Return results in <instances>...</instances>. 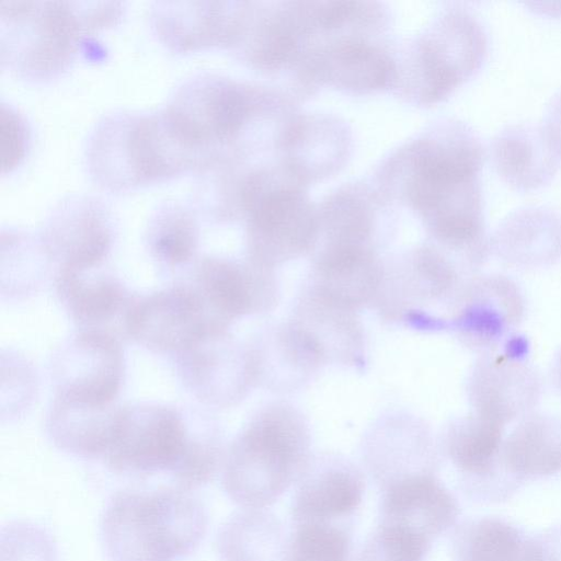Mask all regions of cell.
Instances as JSON below:
<instances>
[{"mask_svg":"<svg viewBox=\"0 0 561 561\" xmlns=\"http://www.w3.org/2000/svg\"><path fill=\"white\" fill-rule=\"evenodd\" d=\"M417 161L411 197L438 239L479 267L488 259L481 169L484 148L469 125L446 122Z\"/></svg>","mask_w":561,"mask_h":561,"instance_id":"cell-1","label":"cell"},{"mask_svg":"<svg viewBox=\"0 0 561 561\" xmlns=\"http://www.w3.org/2000/svg\"><path fill=\"white\" fill-rule=\"evenodd\" d=\"M206 529L202 502L175 485L119 491L100 520L108 561H180L201 543Z\"/></svg>","mask_w":561,"mask_h":561,"instance_id":"cell-2","label":"cell"},{"mask_svg":"<svg viewBox=\"0 0 561 561\" xmlns=\"http://www.w3.org/2000/svg\"><path fill=\"white\" fill-rule=\"evenodd\" d=\"M104 460L115 473L164 474L175 486L191 491L211 480L222 455L218 438L192 434L178 410L135 403L121 407L115 437Z\"/></svg>","mask_w":561,"mask_h":561,"instance_id":"cell-3","label":"cell"},{"mask_svg":"<svg viewBox=\"0 0 561 561\" xmlns=\"http://www.w3.org/2000/svg\"><path fill=\"white\" fill-rule=\"evenodd\" d=\"M85 161L95 183L122 192L198 170L208 158L183 142L160 110L102 117L88 138Z\"/></svg>","mask_w":561,"mask_h":561,"instance_id":"cell-4","label":"cell"},{"mask_svg":"<svg viewBox=\"0 0 561 561\" xmlns=\"http://www.w3.org/2000/svg\"><path fill=\"white\" fill-rule=\"evenodd\" d=\"M85 12L78 1H2V64L31 81L58 77L73 60L81 38L94 31Z\"/></svg>","mask_w":561,"mask_h":561,"instance_id":"cell-5","label":"cell"},{"mask_svg":"<svg viewBox=\"0 0 561 561\" xmlns=\"http://www.w3.org/2000/svg\"><path fill=\"white\" fill-rule=\"evenodd\" d=\"M308 451V436L296 422L254 421L222 460V490L240 508H268L293 489Z\"/></svg>","mask_w":561,"mask_h":561,"instance_id":"cell-6","label":"cell"},{"mask_svg":"<svg viewBox=\"0 0 561 561\" xmlns=\"http://www.w3.org/2000/svg\"><path fill=\"white\" fill-rule=\"evenodd\" d=\"M248 91L209 72L183 80L162 108L174 133L191 148L209 157L232 140L251 112Z\"/></svg>","mask_w":561,"mask_h":561,"instance_id":"cell-7","label":"cell"},{"mask_svg":"<svg viewBox=\"0 0 561 561\" xmlns=\"http://www.w3.org/2000/svg\"><path fill=\"white\" fill-rule=\"evenodd\" d=\"M124 369L122 345L115 335L79 330L51 357L55 399L112 404L122 387Z\"/></svg>","mask_w":561,"mask_h":561,"instance_id":"cell-8","label":"cell"},{"mask_svg":"<svg viewBox=\"0 0 561 561\" xmlns=\"http://www.w3.org/2000/svg\"><path fill=\"white\" fill-rule=\"evenodd\" d=\"M38 237L58 270L98 267L112 245L111 216L98 198L71 195L50 210Z\"/></svg>","mask_w":561,"mask_h":561,"instance_id":"cell-9","label":"cell"},{"mask_svg":"<svg viewBox=\"0 0 561 561\" xmlns=\"http://www.w3.org/2000/svg\"><path fill=\"white\" fill-rule=\"evenodd\" d=\"M175 356L184 386L208 405L226 407L236 402L254 374L251 356L227 330H206Z\"/></svg>","mask_w":561,"mask_h":561,"instance_id":"cell-10","label":"cell"},{"mask_svg":"<svg viewBox=\"0 0 561 561\" xmlns=\"http://www.w3.org/2000/svg\"><path fill=\"white\" fill-rule=\"evenodd\" d=\"M488 48V32L472 12L456 8L443 13L423 51L425 96L439 100L472 77Z\"/></svg>","mask_w":561,"mask_h":561,"instance_id":"cell-11","label":"cell"},{"mask_svg":"<svg viewBox=\"0 0 561 561\" xmlns=\"http://www.w3.org/2000/svg\"><path fill=\"white\" fill-rule=\"evenodd\" d=\"M213 329L196 291L178 285L133 302L126 334L156 353L176 355L206 330Z\"/></svg>","mask_w":561,"mask_h":561,"instance_id":"cell-12","label":"cell"},{"mask_svg":"<svg viewBox=\"0 0 561 561\" xmlns=\"http://www.w3.org/2000/svg\"><path fill=\"white\" fill-rule=\"evenodd\" d=\"M468 394L474 414L505 427L534 411L540 400L541 380L526 357L491 352L473 366Z\"/></svg>","mask_w":561,"mask_h":561,"instance_id":"cell-13","label":"cell"},{"mask_svg":"<svg viewBox=\"0 0 561 561\" xmlns=\"http://www.w3.org/2000/svg\"><path fill=\"white\" fill-rule=\"evenodd\" d=\"M364 493V476L350 460L333 455L309 458L293 486V525L340 523L359 507Z\"/></svg>","mask_w":561,"mask_h":561,"instance_id":"cell-14","label":"cell"},{"mask_svg":"<svg viewBox=\"0 0 561 561\" xmlns=\"http://www.w3.org/2000/svg\"><path fill=\"white\" fill-rule=\"evenodd\" d=\"M459 306L455 328L468 345L485 354L495 352L514 336L525 310L518 286L500 274L467 282Z\"/></svg>","mask_w":561,"mask_h":561,"instance_id":"cell-15","label":"cell"},{"mask_svg":"<svg viewBox=\"0 0 561 561\" xmlns=\"http://www.w3.org/2000/svg\"><path fill=\"white\" fill-rule=\"evenodd\" d=\"M240 10L236 3L221 1H156L149 22L165 47L185 53L230 44Z\"/></svg>","mask_w":561,"mask_h":561,"instance_id":"cell-16","label":"cell"},{"mask_svg":"<svg viewBox=\"0 0 561 561\" xmlns=\"http://www.w3.org/2000/svg\"><path fill=\"white\" fill-rule=\"evenodd\" d=\"M460 505L436 474L401 480L383 491L378 523L404 527L431 541L457 525Z\"/></svg>","mask_w":561,"mask_h":561,"instance_id":"cell-17","label":"cell"},{"mask_svg":"<svg viewBox=\"0 0 561 561\" xmlns=\"http://www.w3.org/2000/svg\"><path fill=\"white\" fill-rule=\"evenodd\" d=\"M490 251L517 267H541L561 259V211L526 205L507 214L490 237Z\"/></svg>","mask_w":561,"mask_h":561,"instance_id":"cell-18","label":"cell"},{"mask_svg":"<svg viewBox=\"0 0 561 561\" xmlns=\"http://www.w3.org/2000/svg\"><path fill=\"white\" fill-rule=\"evenodd\" d=\"M490 159L500 178L519 191L549 183L561 162L541 124L530 122L510 124L496 131L490 142Z\"/></svg>","mask_w":561,"mask_h":561,"instance_id":"cell-19","label":"cell"},{"mask_svg":"<svg viewBox=\"0 0 561 561\" xmlns=\"http://www.w3.org/2000/svg\"><path fill=\"white\" fill-rule=\"evenodd\" d=\"M98 267L58 270L55 277L58 300L80 330L110 333L106 325L118 318L125 322L126 330L134 300L116 277L95 271Z\"/></svg>","mask_w":561,"mask_h":561,"instance_id":"cell-20","label":"cell"},{"mask_svg":"<svg viewBox=\"0 0 561 561\" xmlns=\"http://www.w3.org/2000/svg\"><path fill=\"white\" fill-rule=\"evenodd\" d=\"M501 467L519 486L560 473L561 419L535 412L520 419L503 439Z\"/></svg>","mask_w":561,"mask_h":561,"instance_id":"cell-21","label":"cell"},{"mask_svg":"<svg viewBox=\"0 0 561 561\" xmlns=\"http://www.w3.org/2000/svg\"><path fill=\"white\" fill-rule=\"evenodd\" d=\"M121 407L55 399L46 428L60 450L82 458L105 457L111 448Z\"/></svg>","mask_w":561,"mask_h":561,"instance_id":"cell-22","label":"cell"},{"mask_svg":"<svg viewBox=\"0 0 561 561\" xmlns=\"http://www.w3.org/2000/svg\"><path fill=\"white\" fill-rule=\"evenodd\" d=\"M254 286L253 276L245 268L229 260L205 256L195 266L192 288L210 327L227 330L231 320L253 308Z\"/></svg>","mask_w":561,"mask_h":561,"instance_id":"cell-23","label":"cell"},{"mask_svg":"<svg viewBox=\"0 0 561 561\" xmlns=\"http://www.w3.org/2000/svg\"><path fill=\"white\" fill-rule=\"evenodd\" d=\"M451 535L454 561H530L531 535L506 518H468Z\"/></svg>","mask_w":561,"mask_h":561,"instance_id":"cell-24","label":"cell"},{"mask_svg":"<svg viewBox=\"0 0 561 561\" xmlns=\"http://www.w3.org/2000/svg\"><path fill=\"white\" fill-rule=\"evenodd\" d=\"M288 534L268 508H241L218 533L224 561H284Z\"/></svg>","mask_w":561,"mask_h":561,"instance_id":"cell-25","label":"cell"},{"mask_svg":"<svg viewBox=\"0 0 561 561\" xmlns=\"http://www.w3.org/2000/svg\"><path fill=\"white\" fill-rule=\"evenodd\" d=\"M198 226L192 211L175 201L160 203L148 221L150 253L168 266L187 263L198 245Z\"/></svg>","mask_w":561,"mask_h":561,"instance_id":"cell-26","label":"cell"},{"mask_svg":"<svg viewBox=\"0 0 561 561\" xmlns=\"http://www.w3.org/2000/svg\"><path fill=\"white\" fill-rule=\"evenodd\" d=\"M2 293L25 295L36 289L51 262L39 237L2 232Z\"/></svg>","mask_w":561,"mask_h":561,"instance_id":"cell-27","label":"cell"},{"mask_svg":"<svg viewBox=\"0 0 561 561\" xmlns=\"http://www.w3.org/2000/svg\"><path fill=\"white\" fill-rule=\"evenodd\" d=\"M284 561H355L352 535L341 523L294 524Z\"/></svg>","mask_w":561,"mask_h":561,"instance_id":"cell-28","label":"cell"},{"mask_svg":"<svg viewBox=\"0 0 561 561\" xmlns=\"http://www.w3.org/2000/svg\"><path fill=\"white\" fill-rule=\"evenodd\" d=\"M433 541L401 526L378 523L355 561H425Z\"/></svg>","mask_w":561,"mask_h":561,"instance_id":"cell-29","label":"cell"},{"mask_svg":"<svg viewBox=\"0 0 561 561\" xmlns=\"http://www.w3.org/2000/svg\"><path fill=\"white\" fill-rule=\"evenodd\" d=\"M331 66L334 78L358 88L380 85L389 72L387 60L373 48L360 44L339 47L332 56Z\"/></svg>","mask_w":561,"mask_h":561,"instance_id":"cell-30","label":"cell"},{"mask_svg":"<svg viewBox=\"0 0 561 561\" xmlns=\"http://www.w3.org/2000/svg\"><path fill=\"white\" fill-rule=\"evenodd\" d=\"M0 149L2 173L10 172L23 159L28 144L24 118L10 105L0 106Z\"/></svg>","mask_w":561,"mask_h":561,"instance_id":"cell-31","label":"cell"},{"mask_svg":"<svg viewBox=\"0 0 561 561\" xmlns=\"http://www.w3.org/2000/svg\"><path fill=\"white\" fill-rule=\"evenodd\" d=\"M530 561H561V524L531 535Z\"/></svg>","mask_w":561,"mask_h":561,"instance_id":"cell-32","label":"cell"},{"mask_svg":"<svg viewBox=\"0 0 561 561\" xmlns=\"http://www.w3.org/2000/svg\"><path fill=\"white\" fill-rule=\"evenodd\" d=\"M540 124L548 142L561 159V89L547 103Z\"/></svg>","mask_w":561,"mask_h":561,"instance_id":"cell-33","label":"cell"},{"mask_svg":"<svg viewBox=\"0 0 561 561\" xmlns=\"http://www.w3.org/2000/svg\"><path fill=\"white\" fill-rule=\"evenodd\" d=\"M552 376H553L557 388L561 392V348L557 353L554 362H553Z\"/></svg>","mask_w":561,"mask_h":561,"instance_id":"cell-34","label":"cell"}]
</instances>
